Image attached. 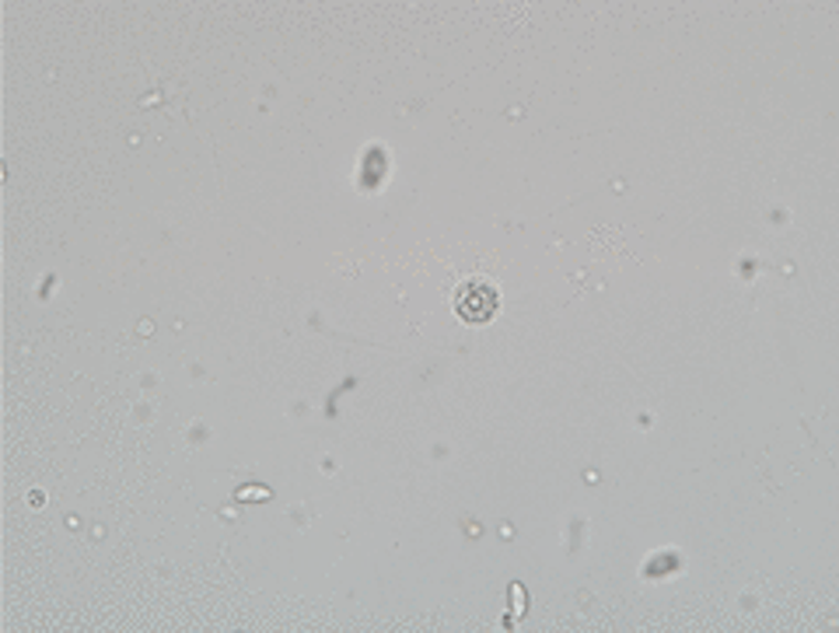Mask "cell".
<instances>
[{"label": "cell", "mask_w": 839, "mask_h": 633, "mask_svg": "<svg viewBox=\"0 0 839 633\" xmlns=\"http://www.w3.org/2000/svg\"><path fill=\"white\" fill-rule=\"evenodd\" d=\"M497 304H501V294H497L494 283H486V280H465L462 288H459V294H455V312L465 322L494 319Z\"/></svg>", "instance_id": "obj_1"}]
</instances>
